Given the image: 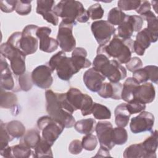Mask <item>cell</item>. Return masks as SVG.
<instances>
[{
    "label": "cell",
    "mask_w": 158,
    "mask_h": 158,
    "mask_svg": "<svg viewBox=\"0 0 158 158\" xmlns=\"http://www.w3.org/2000/svg\"><path fill=\"white\" fill-rule=\"evenodd\" d=\"M31 1H17L15 9V12L20 15H27L29 14L31 11Z\"/></svg>",
    "instance_id": "cell-41"
},
{
    "label": "cell",
    "mask_w": 158,
    "mask_h": 158,
    "mask_svg": "<svg viewBox=\"0 0 158 158\" xmlns=\"http://www.w3.org/2000/svg\"><path fill=\"white\" fill-rule=\"evenodd\" d=\"M51 146L48 142L41 138V141L34 149V157H53Z\"/></svg>",
    "instance_id": "cell-33"
},
{
    "label": "cell",
    "mask_w": 158,
    "mask_h": 158,
    "mask_svg": "<svg viewBox=\"0 0 158 158\" xmlns=\"http://www.w3.org/2000/svg\"><path fill=\"white\" fill-rule=\"evenodd\" d=\"M106 156H110L109 154V151L102 147H100L97 154L94 156V157H106Z\"/></svg>",
    "instance_id": "cell-52"
},
{
    "label": "cell",
    "mask_w": 158,
    "mask_h": 158,
    "mask_svg": "<svg viewBox=\"0 0 158 158\" xmlns=\"http://www.w3.org/2000/svg\"><path fill=\"white\" fill-rule=\"evenodd\" d=\"M151 3L152 4V7L155 10V12L156 13H157V1H151Z\"/></svg>",
    "instance_id": "cell-53"
},
{
    "label": "cell",
    "mask_w": 158,
    "mask_h": 158,
    "mask_svg": "<svg viewBox=\"0 0 158 158\" xmlns=\"http://www.w3.org/2000/svg\"><path fill=\"white\" fill-rule=\"evenodd\" d=\"M141 144L145 152V158H156V152L158 146L157 131L156 130L152 131L151 136Z\"/></svg>",
    "instance_id": "cell-24"
},
{
    "label": "cell",
    "mask_w": 158,
    "mask_h": 158,
    "mask_svg": "<svg viewBox=\"0 0 158 158\" xmlns=\"http://www.w3.org/2000/svg\"><path fill=\"white\" fill-rule=\"evenodd\" d=\"M18 84L20 90H22L23 91H28L30 90L33 85L31 73L28 72H25L22 75L19 76Z\"/></svg>",
    "instance_id": "cell-39"
},
{
    "label": "cell",
    "mask_w": 158,
    "mask_h": 158,
    "mask_svg": "<svg viewBox=\"0 0 158 158\" xmlns=\"http://www.w3.org/2000/svg\"><path fill=\"white\" fill-rule=\"evenodd\" d=\"M144 23L140 15H127L124 21L117 27L118 37L123 39L131 38L134 31H139Z\"/></svg>",
    "instance_id": "cell-11"
},
{
    "label": "cell",
    "mask_w": 158,
    "mask_h": 158,
    "mask_svg": "<svg viewBox=\"0 0 158 158\" xmlns=\"http://www.w3.org/2000/svg\"><path fill=\"white\" fill-rule=\"evenodd\" d=\"M123 157L125 158H145V152L141 143L133 144L125 149Z\"/></svg>",
    "instance_id": "cell-32"
},
{
    "label": "cell",
    "mask_w": 158,
    "mask_h": 158,
    "mask_svg": "<svg viewBox=\"0 0 158 158\" xmlns=\"http://www.w3.org/2000/svg\"><path fill=\"white\" fill-rule=\"evenodd\" d=\"M81 143L83 149L86 151H91L94 150L96 148L98 145V140L95 135L89 133L83 137Z\"/></svg>",
    "instance_id": "cell-40"
},
{
    "label": "cell",
    "mask_w": 158,
    "mask_h": 158,
    "mask_svg": "<svg viewBox=\"0 0 158 158\" xmlns=\"http://www.w3.org/2000/svg\"><path fill=\"white\" fill-rule=\"evenodd\" d=\"M17 1L16 0H1L0 7L1 11L5 13H10L15 10Z\"/></svg>",
    "instance_id": "cell-47"
},
{
    "label": "cell",
    "mask_w": 158,
    "mask_h": 158,
    "mask_svg": "<svg viewBox=\"0 0 158 158\" xmlns=\"http://www.w3.org/2000/svg\"><path fill=\"white\" fill-rule=\"evenodd\" d=\"M1 88L6 91L15 90V85L14 78L10 70L8 63L6 58L1 55Z\"/></svg>",
    "instance_id": "cell-20"
},
{
    "label": "cell",
    "mask_w": 158,
    "mask_h": 158,
    "mask_svg": "<svg viewBox=\"0 0 158 158\" xmlns=\"http://www.w3.org/2000/svg\"><path fill=\"white\" fill-rule=\"evenodd\" d=\"M96 123V120L92 118L81 119L75 122L74 128L79 133L87 135L95 130Z\"/></svg>",
    "instance_id": "cell-31"
},
{
    "label": "cell",
    "mask_w": 158,
    "mask_h": 158,
    "mask_svg": "<svg viewBox=\"0 0 158 158\" xmlns=\"http://www.w3.org/2000/svg\"><path fill=\"white\" fill-rule=\"evenodd\" d=\"M83 150L81 141L78 139L73 140L69 146V151L74 155L79 154Z\"/></svg>",
    "instance_id": "cell-49"
},
{
    "label": "cell",
    "mask_w": 158,
    "mask_h": 158,
    "mask_svg": "<svg viewBox=\"0 0 158 158\" xmlns=\"http://www.w3.org/2000/svg\"><path fill=\"white\" fill-rule=\"evenodd\" d=\"M122 85L120 82H106L102 83L101 89L97 92L98 95L104 99L111 98L115 100L121 99Z\"/></svg>",
    "instance_id": "cell-22"
},
{
    "label": "cell",
    "mask_w": 158,
    "mask_h": 158,
    "mask_svg": "<svg viewBox=\"0 0 158 158\" xmlns=\"http://www.w3.org/2000/svg\"><path fill=\"white\" fill-rule=\"evenodd\" d=\"M13 140V138L8 134L4 127V123L1 121L0 126V149H2L7 146L9 142Z\"/></svg>",
    "instance_id": "cell-45"
},
{
    "label": "cell",
    "mask_w": 158,
    "mask_h": 158,
    "mask_svg": "<svg viewBox=\"0 0 158 158\" xmlns=\"http://www.w3.org/2000/svg\"><path fill=\"white\" fill-rule=\"evenodd\" d=\"M4 127L8 134L14 138H20L25 133V127L19 120H12L4 123Z\"/></svg>",
    "instance_id": "cell-28"
},
{
    "label": "cell",
    "mask_w": 158,
    "mask_h": 158,
    "mask_svg": "<svg viewBox=\"0 0 158 158\" xmlns=\"http://www.w3.org/2000/svg\"><path fill=\"white\" fill-rule=\"evenodd\" d=\"M45 97L46 109L49 115L62 123L65 128L73 127L75 123V119L72 114L65 109L59 93L48 89L45 92Z\"/></svg>",
    "instance_id": "cell-3"
},
{
    "label": "cell",
    "mask_w": 158,
    "mask_h": 158,
    "mask_svg": "<svg viewBox=\"0 0 158 158\" xmlns=\"http://www.w3.org/2000/svg\"><path fill=\"white\" fill-rule=\"evenodd\" d=\"M158 34L149 31L147 28L138 31L136 36V40L133 41V51L138 56H143L145 50L148 48L152 43L157 41Z\"/></svg>",
    "instance_id": "cell-14"
},
{
    "label": "cell",
    "mask_w": 158,
    "mask_h": 158,
    "mask_svg": "<svg viewBox=\"0 0 158 158\" xmlns=\"http://www.w3.org/2000/svg\"><path fill=\"white\" fill-rule=\"evenodd\" d=\"M87 51L83 48H75L72 53L71 59L77 69L80 71L81 69L91 66V62L87 58Z\"/></svg>",
    "instance_id": "cell-23"
},
{
    "label": "cell",
    "mask_w": 158,
    "mask_h": 158,
    "mask_svg": "<svg viewBox=\"0 0 158 158\" xmlns=\"http://www.w3.org/2000/svg\"><path fill=\"white\" fill-rule=\"evenodd\" d=\"M154 124V115L147 111H142L141 113L131 119L130 128L131 131L135 134L152 130Z\"/></svg>",
    "instance_id": "cell-12"
},
{
    "label": "cell",
    "mask_w": 158,
    "mask_h": 158,
    "mask_svg": "<svg viewBox=\"0 0 158 158\" xmlns=\"http://www.w3.org/2000/svg\"><path fill=\"white\" fill-rule=\"evenodd\" d=\"M112 130L113 126L110 122L101 121L96 123L95 131L100 147L110 151L115 146L112 141Z\"/></svg>",
    "instance_id": "cell-13"
},
{
    "label": "cell",
    "mask_w": 158,
    "mask_h": 158,
    "mask_svg": "<svg viewBox=\"0 0 158 158\" xmlns=\"http://www.w3.org/2000/svg\"><path fill=\"white\" fill-rule=\"evenodd\" d=\"M151 10V4L148 1H141V4L136 12L141 15Z\"/></svg>",
    "instance_id": "cell-50"
},
{
    "label": "cell",
    "mask_w": 158,
    "mask_h": 158,
    "mask_svg": "<svg viewBox=\"0 0 158 158\" xmlns=\"http://www.w3.org/2000/svg\"><path fill=\"white\" fill-rule=\"evenodd\" d=\"M18 99L14 93L6 91L1 88L0 106L1 107L9 109H15L17 107Z\"/></svg>",
    "instance_id": "cell-30"
},
{
    "label": "cell",
    "mask_w": 158,
    "mask_h": 158,
    "mask_svg": "<svg viewBox=\"0 0 158 158\" xmlns=\"http://www.w3.org/2000/svg\"><path fill=\"white\" fill-rule=\"evenodd\" d=\"M65 93L67 100L74 112L80 110L84 101L85 94L76 88H70Z\"/></svg>",
    "instance_id": "cell-25"
},
{
    "label": "cell",
    "mask_w": 158,
    "mask_h": 158,
    "mask_svg": "<svg viewBox=\"0 0 158 158\" xmlns=\"http://www.w3.org/2000/svg\"><path fill=\"white\" fill-rule=\"evenodd\" d=\"M140 84L133 77H128L122 86L121 99L125 102H129L134 98V92Z\"/></svg>",
    "instance_id": "cell-27"
},
{
    "label": "cell",
    "mask_w": 158,
    "mask_h": 158,
    "mask_svg": "<svg viewBox=\"0 0 158 158\" xmlns=\"http://www.w3.org/2000/svg\"><path fill=\"white\" fill-rule=\"evenodd\" d=\"M52 73L48 65H41L36 67L31 73L33 84L42 89L49 88L53 83Z\"/></svg>",
    "instance_id": "cell-15"
},
{
    "label": "cell",
    "mask_w": 158,
    "mask_h": 158,
    "mask_svg": "<svg viewBox=\"0 0 158 158\" xmlns=\"http://www.w3.org/2000/svg\"><path fill=\"white\" fill-rule=\"evenodd\" d=\"M0 154L4 157H12V147L8 146L2 149H0Z\"/></svg>",
    "instance_id": "cell-51"
},
{
    "label": "cell",
    "mask_w": 158,
    "mask_h": 158,
    "mask_svg": "<svg viewBox=\"0 0 158 158\" xmlns=\"http://www.w3.org/2000/svg\"><path fill=\"white\" fill-rule=\"evenodd\" d=\"M36 12L43 16L48 22L54 26L58 25L59 18L54 12L55 1L53 0H38Z\"/></svg>",
    "instance_id": "cell-17"
},
{
    "label": "cell",
    "mask_w": 158,
    "mask_h": 158,
    "mask_svg": "<svg viewBox=\"0 0 158 158\" xmlns=\"http://www.w3.org/2000/svg\"><path fill=\"white\" fill-rule=\"evenodd\" d=\"M128 140L127 131L123 127L114 128L112 130V141L115 145H123Z\"/></svg>",
    "instance_id": "cell-37"
},
{
    "label": "cell",
    "mask_w": 158,
    "mask_h": 158,
    "mask_svg": "<svg viewBox=\"0 0 158 158\" xmlns=\"http://www.w3.org/2000/svg\"><path fill=\"white\" fill-rule=\"evenodd\" d=\"M141 17L145 20L148 23L147 28L155 34H158V23L157 16L152 12L149 10L146 13L141 15Z\"/></svg>",
    "instance_id": "cell-38"
},
{
    "label": "cell",
    "mask_w": 158,
    "mask_h": 158,
    "mask_svg": "<svg viewBox=\"0 0 158 158\" xmlns=\"http://www.w3.org/2000/svg\"><path fill=\"white\" fill-rule=\"evenodd\" d=\"M87 12L92 20L101 19L104 13V9L99 3H96L89 6L87 9Z\"/></svg>",
    "instance_id": "cell-42"
},
{
    "label": "cell",
    "mask_w": 158,
    "mask_h": 158,
    "mask_svg": "<svg viewBox=\"0 0 158 158\" xmlns=\"http://www.w3.org/2000/svg\"><path fill=\"white\" fill-rule=\"evenodd\" d=\"M127 107L130 114H135L143 111L146 109V104H144L139 101L133 99V100L128 102Z\"/></svg>",
    "instance_id": "cell-44"
},
{
    "label": "cell",
    "mask_w": 158,
    "mask_h": 158,
    "mask_svg": "<svg viewBox=\"0 0 158 158\" xmlns=\"http://www.w3.org/2000/svg\"><path fill=\"white\" fill-rule=\"evenodd\" d=\"M134 78L139 84L151 80L155 84L158 82V67L156 65H147L133 72Z\"/></svg>",
    "instance_id": "cell-19"
},
{
    "label": "cell",
    "mask_w": 158,
    "mask_h": 158,
    "mask_svg": "<svg viewBox=\"0 0 158 158\" xmlns=\"http://www.w3.org/2000/svg\"><path fill=\"white\" fill-rule=\"evenodd\" d=\"M37 126L42 131V138L51 146L58 139L65 128L62 123L49 115H44L39 118L37 121Z\"/></svg>",
    "instance_id": "cell-7"
},
{
    "label": "cell",
    "mask_w": 158,
    "mask_h": 158,
    "mask_svg": "<svg viewBox=\"0 0 158 158\" xmlns=\"http://www.w3.org/2000/svg\"><path fill=\"white\" fill-rule=\"evenodd\" d=\"M38 28L37 25L30 24L27 25L22 31L20 46L26 56L34 54L38 49V38L36 31Z\"/></svg>",
    "instance_id": "cell-8"
},
{
    "label": "cell",
    "mask_w": 158,
    "mask_h": 158,
    "mask_svg": "<svg viewBox=\"0 0 158 158\" xmlns=\"http://www.w3.org/2000/svg\"><path fill=\"white\" fill-rule=\"evenodd\" d=\"M1 55L7 58L10 62V69L15 76H20L26 72L25 54L20 48L8 43H2L0 46Z\"/></svg>",
    "instance_id": "cell-6"
},
{
    "label": "cell",
    "mask_w": 158,
    "mask_h": 158,
    "mask_svg": "<svg viewBox=\"0 0 158 158\" xmlns=\"http://www.w3.org/2000/svg\"><path fill=\"white\" fill-rule=\"evenodd\" d=\"M54 12L59 17H61L65 22L77 25V22L86 23L89 16L82 3L78 1L62 0L54 7Z\"/></svg>",
    "instance_id": "cell-2"
},
{
    "label": "cell",
    "mask_w": 158,
    "mask_h": 158,
    "mask_svg": "<svg viewBox=\"0 0 158 158\" xmlns=\"http://www.w3.org/2000/svg\"><path fill=\"white\" fill-rule=\"evenodd\" d=\"M92 114L95 118L98 120L110 119L111 117L110 110L106 106L97 102L93 104Z\"/></svg>",
    "instance_id": "cell-35"
},
{
    "label": "cell",
    "mask_w": 158,
    "mask_h": 158,
    "mask_svg": "<svg viewBox=\"0 0 158 158\" xmlns=\"http://www.w3.org/2000/svg\"><path fill=\"white\" fill-rule=\"evenodd\" d=\"M139 0H120L117 2L118 8L122 10H136L141 4Z\"/></svg>",
    "instance_id": "cell-43"
},
{
    "label": "cell",
    "mask_w": 158,
    "mask_h": 158,
    "mask_svg": "<svg viewBox=\"0 0 158 158\" xmlns=\"http://www.w3.org/2000/svg\"><path fill=\"white\" fill-rule=\"evenodd\" d=\"M73 25L62 21L59 26L57 40L61 49L66 52L76 48V40L73 35Z\"/></svg>",
    "instance_id": "cell-10"
},
{
    "label": "cell",
    "mask_w": 158,
    "mask_h": 158,
    "mask_svg": "<svg viewBox=\"0 0 158 158\" xmlns=\"http://www.w3.org/2000/svg\"><path fill=\"white\" fill-rule=\"evenodd\" d=\"M91 30L97 43L99 45L107 44L112 35L115 34L116 29L107 20H97L91 23Z\"/></svg>",
    "instance_id": "cell-9"
},
{
    "label": "cell",
    "mask_w": 158,
    "mask_h": 158,
    "mask_svg": "<svg viewBox=\"0 0 158 158\" xmlns=\"http://www.w3.org/2000/svg\"><path fill=\"white\" fill-rule=\"evenodd\" d=\"M93 101L91 97L86 94H85V98L80 109L83 116H86L92 114V109L93 106Z\"/></svg>",
    "instance_id": "cell-46"
},
{
    "label": "cell",
    "mask_w": 158,
    "mask_h": 158,
    "mask_svg": "<svg viewBox=\"0 0 158 158\" xmlns=\"http://www.w3.org/2000/svg\"><path fill=\"white\" fill-rule=\"evenodd\" d=\"M52 72L56 70L58 77L64 81H69L73 75L79 71L74 65L70 57L66 56L64 51H60L53 55L48 64Z\"/></svg>",
    "instance_id": "cell-5"
},
{
    "label": "cell",
    "mask_w": 158,
    "mask_h": 158,
    "mask_svg": "<svg viewBox=\"0 0 158 158\" xmlns=\"http://www.w3.org/2000/svg\"><path fill=\"white\" fill-rule=\"evenodd\" d=\"M41 139V138L39 131L33 128L28 130L24 134L20 140V143L31 149H35Z\"/></svg>",
    "instance_id": "cell-29"
},
{
    "label": "cell",
    "mask_w": 158,
    "mask_h": 158,
    "mask_svg": "<svg viewBox=\"0 0 158 158\" xmlns=\"http://www.w3.org/2000/svg\"><path fill=\"white\" fill-rule=\"evenodd\" d=\"M51 28L48 27H39L36 31V36L40 40V49L43 52L51 53L59 46L57 40L50 37Z\"/></svg>",
    "instance_id": "cell-16"
},
{
    "label": "cell",
    "mask_w": 158,
    "mask_h": 158,
    "mask_svg": "<svg viewBox=\"0 0 158 158\" xmlns=\"http://www.w3.org/2000/svg\"><path fill=\"white\" fill-rule=\"evenodd\" d=\"M133 41L131 38L123 39L115 34L107 44L98 46L97 54H103L109 59H116L120 64H127L134 52Z\"/></svg>",
    "instance_id": "cell-1"
},
{
    "label": "cell",
    "mask_w": 158,
    "mask_h": 158,
    "mask_svg": "<svg viewBox=\"0 0 158 158\" xmlns=\"http://www.w3.org/2000/svg\"><path fill=\"white\" fill-rule=\"evenodd\" d=\"M83 82L92 92H98L101 88L106 77L94 67L89 69L83 74Z\"/></svg>",
    "instance_id": "cell-18"
},
{
    "label": "cell",
    "mask_w": 158,
    "mask_h": 158,
    "mask_svg": "<svg viewBox=\"0 0 158 158\" xmlns=\"http://www.w3.org/2000/svg\"><path fill=\"white\" fill-rule=\"evenodd\" d=\"M126 15L119 8L114 7L108 13L107 22L112 25H120L124 21Z\"/></svg>",
    "instance_id": "cell-36"
},
{
    "label": "cell",
    "mask_w": 158,
    "mask_h": 158,
    "mask_svg": "<svg viewBox=\"0 0 158 158\" xmlns=\"http://www.w3.org/2000/svg\"><path fill=\"white\" fill-rule=\"evenodd\" d=\"M156 96L155 88L151 83L146 82L139 85L134 92V98L144 104L152 102Z\"/></svg>",
    "instance_id": "cell-21"
},
{
    "label": "cell",
    "mask_w": 158,
    "mask_h": 158,
    "mask_svg": "<svg viewBox=\"0 0 158 158\" xmlns=\"http://www.w3.org/2000/svg\"><path fill=\"white\" fill-rule=\"evenodd\" d=\"M115 122L118 127H125L127 126L131 114L127 107L126 103H122L117 106L114 111Z\"/></svg>",
    "instance_id": "cell-26"
},
{
    "label": "cell",
    "mask_w": 158,
    "mask_h": 158,
    "mask_svg": "<svg viewBox=\"0 0 158 158\" xmlns=\"http://www.w3.org/2000/svg\"><path fill=\"white\" fill-rule=\"evenodd\" d=\"M93 65L110 82L118 83L127 77V70L117 60H109L103 54H97L93 60Z\"/></svg>",
    "instance_id": "cell-4"
},
{
    "label": "cell",
    "mask_w": 158,
    "mask_h": 158,
    "mask_svg": "<svg viewBox=\"0 0 158 158\" xmlns=\"http://www.w3.org/2000/svg\"><path fill=\"white\" fill-rule=\"evenodd\" d=\"M125 64L127 69L130 72H133L135 70L142 67L143 62L138 57H131L130 60Z\"/></svg>",
    "instance_id": "cell-48"
},
{
    "label": "cell",
    "mask_w": 158,
    "mask_h": 158,
    "mask_svg": "<svg viewBox=\"0 0 158 158\" xmlns=\"http://www.w3.org/2000/svg\"><path fill=\"white\" fill-rule=\"evenodd\" d=\"M12 157L15 158H27L30 157H34V151L31 148L25 145L19 143V144L11 146Z\"/></svg>",
    "instance_id": "cell-34"
}]
</instances>
